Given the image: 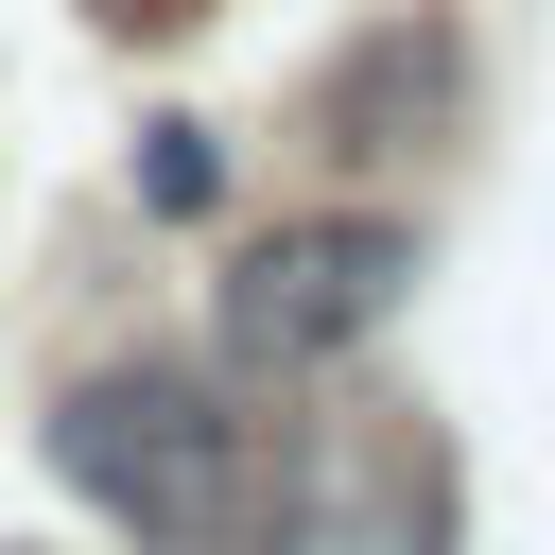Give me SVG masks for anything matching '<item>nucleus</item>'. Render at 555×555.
Instances as JSON below:
<instances>
[{
	"label": "nucleus",
	"instance_id": "obj_3",
	"mask_svg": "<svg viewBox=\"0 0 555 555\" xmlns=\"http://www.w3.org/2000/svg\"><path fill=\"white\" fill-rule=\"evenodd\" d=\"M260 555H451V486L399 416H312L295 468H278Z\"/></svg>",
	"mask_w": 555,
	"mask_h": 555
},
{
	"label": "nucleus",
	"instance_id": "obj_4",
	"mask_svg": "<svg viewBox=\"0 0 555 555\" xmlns=\"http://www.w3.org/2000/svg\"><path fill=\"white\" fill-rule=\"evenodd\" d=\"M139 191H156V208H208V139H191V121H156V156H139Z\"/></svg>",
	"mask_w": 555,
	"mask_h": 555
},
{
	"label": "nucleus",
	"instance_id": "obj_1",
	"mask_svg": "<svg viewBox=\"0 0 555 555\" xmlns=\"http://www.w3.org/2000/svg\"><path fill=\"white\" fill-rule=\"evenodd\" d=\"M52 468L139 555H243V520H260V416L225 399V364H173V347L87 364L52 399Z\"/></svg>",
	"mask_w": 555,
	"mask_h": 555
},
{
	"label": "nucleus",
	"instance_id": "obj_5",
	"mask_svg": "<svg viewBox=\"0 0 555 555\" xmlns=\"http://www.w3.org/2000/svg\"><path fill=\"white\" fill-rule=\"evenodd\" d=\"M104 17H139V35H173V17H208V0H104Z\"/></svg>",
	"mask_w": 555,
	"mask_h": 555
},
{
	"label": "nucleus",
	"instance_id": "obj_2",
	"mask_svg": "<svg viewBox=\"0 0 555 555\" xmlns=\"http://www.w3.org/2000/svg\"><path fill=\"white\" fill-rule=\"evenodd\" d=\"M416 295V225L399 208H295V225H260L243 260H225V364L243 382H312V364H347L382 312Z\"/></svg>",
	"mask_w": 555,
	"mask_h": 555
},
{
	"label": "nucleus",
	"instance_id": "obj_6",
	"mask_svg": "<svg viewBox=\"0 0 555 555\" xmlns=\"http://www.w3.org/2000/svg\"><path fill=\"white\" fill-rule=\"evenodd\" d=\"M0 555H35V538H0Z\"/></svg>",
	"mask_w": 555,
	"mask_h": 555
}]
</instances>
